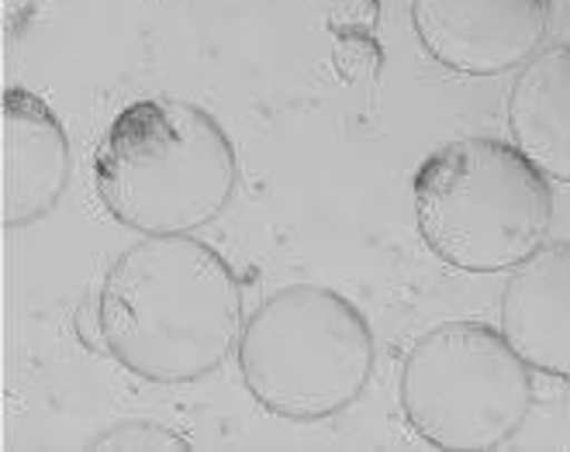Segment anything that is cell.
Masks as SVG:
<instances>
[{
  "label": "cell",
  "mask_w": 570,
  "mask_h": 452,
  "mask_svg": "<svg viewBox=\"0 0 570 452\" xmlns=\"http://www.w3.org/2000/svg\"><path fill=\"white\" fill-rule=\"evenodd\" d=\"M31 4H36V0H4V21H8V35H14V31L24 24V18L31 14Z\"/></svg>",
  "instance_id": "10"
},
{
  "label": "cell",
  "mask_w": 570,
  "mask_h": 452,
  "mask_svg": "<svg viewBox=\"0 0 570 452\" xmlns=\"http://www.w3.org/2000/svg\"><path fill=\"white\" fill-rule=\"evenodd\" d=\"M236 184L225 128L187 100L128 104L94 153L100 204L139 235H194L225 212Z\"/></svg>",
  "instance_id": "2"
},
{
  "label": "cell",
  "mask_w": 570,
  "mask_h": 452,
  "mask_svg": "<svg viewBox=\"0 0 570 452\" xmlns=\"http://www.w3.org/2000/svg\"><path fill=\"white\" fill-rule=\"evenodd\" d=\"M422 49L463 77L522 66L550 28V0H412Z\"/></svg>",
  "instance_id": "6"
},
{
  "label": "cell",
  "mask_w": 570,
  "mask_h": 452,
  "mask_svg": "<svg viewBox=\"0 0 570 452\" xmlns=\"http://www.w3.org/2000/svg\"><path fill=\"white\" fill-rule=\"evenodd\" d=\"M397 394L405 422L432 449L488 452L525 422L532 380L501 328L450 322L409 350Z\"/></svg>",
  "instance_id": "5"
},
{
  "label": "cell",
  "mask_w": 570,
  "mask_h": 452,
  "mask_svg": "<svg viewBox=\"0 0 570 452\" xmlns=\"http://www.w3.org/2000/svg\"><path fill=\"white\" fill-rule=\"evenodd\" d=\"M0 187H4V225L21 228L52 212L70 180V138L52 108L21 87L4 94V131H0Z\"/></svg>",
  "instance_id": "7"
},
{
  "label": "cell",
  "mask_w": 570,
  "mask_h": 452,
  "mask_svg": "<svg viewBox=\"0 0 570 452\" xmlns=\"http://www.w3.org/2000/svg\"><path fill=\"white\" fill-rule=\"evenodd\" d=\"M512 146L547 180L570 184V42L535 56L512 87Z\"/></svg>",
  "instance_id": "9"
},
{
  "label": "cell",
  "mask_w": 570,
  "mask_h": 452,
  "mask_svg": "<svg viewBox=\"0 0 570 452\" xmlns=\"http://www.w3.org/2000/svg\"><path fill=\"white\" fill-rule=\"evenodd\" d=\"M412 187L422 242L460 273L515 269L547 238V177L498 138L443 146L422 163Z\"/></svg>",
  "instance_id": "3"
},
{
  "label": "cell",
  "mask_w": 570,
  "mask_h": 452,
  "mask_svg": "<svg viewBox=\"0 0 570 452\" xmlns=\"http://www.w3.org/2000/svg\"><path fill=\"white\" fill-rule=\"evenodd\" d=\"M501 335L529 370L570 380V242L540 246L515 266L501 297Z\"/></svg>",
  "instance_id": "8"
},
{
  "label": "cell",
  "mask_w": 570,
  "mask_h": 452,
  "mask_svg": "<svg viewBox=\"0 0 570 452\" xmlns=\"http://www.w3.org/2000/svg\"><path fill=\"white\" fill-rule=\"evenodd\" d=\"M243 328L236 269L194 235H142L100 281V350L153 384L208 376L239 345Z\"/></svg>",
  "instance_id": "1"
},
{
  "label": "cell",
  "mask_w": 570,
  "mask_h": 452,
  "mask_svg": "<svg viewBox=\"0 0 570 452\" xmlns=\"http://www.w3.org/2000/svg\"><path fill=\"white\" fill-rule=\"evenodd\" d=\"M236 353L246 391L263 411L315 422L363 394L374 370V332L343 294L287 287L253 311Z\"/></svg>",
  "instance_id": "4"
}]
</instances>
